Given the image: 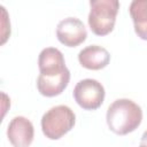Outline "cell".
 <instances>
[{
    "mask_svg": "<svg viewBox=\"0 0 147 147\" xmlns=\"http://www.w3.org/2000/svg\"><path fill=\"white\" fill-rule=\"evenodd\" d=\"M134 31L139 38L147 40V0H133L129 8Z\"/></svg>",
    "mask_w": 147,
    "mask_h": 147,
    "instance_id": "10",
    "label": "cell"
},
{
    "mask_svg": "<svg viewBox=\"0 0 147 147\" xmlns=\"http://www.w3.org/2000/svg\"><path fill=\"white\" fill-rule=\"evenodd\" d=\"M106 119L110 131L118 136H125L140 125L142 110L130 99H117L108 107Z\"/></svg>",
    "mask_w": 147,
    "mask_h": 147,
    "instance_id": "1",
    "label": "cell"
},
{
    "mask_svg": "<svg viewBox=\"0 0 147 147\" xmlns=\"http://www.w3.org/2000/svg\"><path fill=\"white\" fill-rule=\"evenodd\" d=\"M7 137L14 147H29L34 137L33 125L26 117L16 116L8 124Z\"/></svg>",
    "mask_w": 147,
    "mask_h": 147,
    "instance_id": "6",
    "label": "cell"
},
{
    "mask_svg": "<svg viewBox=\"0 0 147 147\" xmlns=\"http://www.w3.org/2000/svg\"><path fill=\"white\" fill-rule=\"evenodd\" d=\"M76 122L75 113L64 105L48 109L41 117V130L46 138L57 140L69 132Z\"/></svg>",
    "mask_w": 147,
    "mask_h": 147,
    "instance_id": "3",
    "label": "cell"
},
{
    "mask_svg": "<svg viewBox=\"0 0 147 147\" xmlns=\"http://www.w3.org/2000/svg\"><path fill=\"white\" fill-rule=\"evenodd\" d=\"M78 61L88 70H100L109 64L110 54L105 47L90 45L78 53Z\"/></svg>",
    "mask_w": 147,
    "mask_h": 147,
    "instance_id": "8",
    "label": "cell"
},
{
    "mask_svg": "<svg viewBox=\"0 0 147 147\" xmlns=\"http://www.w3.org/2000/svg\"><path fill=\"white\" fill-rule=\"evenodd\" d=\"M90 6L87 21L91 31L96 36L110 33L115 26L119 2L117 0H91Z\"/></svg>",
    "mask_w": 147,
    "mask_h": 147,
    "instance_id": "2",
    "label": "cell"
},
{
    "mask_svg": "<svg viewBox=\"0 0 147 147\" xmlns=\"http://www.w3.org/2000/svg\"><path fill=\"white\" fill-rule=\"evenodd\" d=\"M140 146H144V147H147V131L144 132L142 137H141V140H140Z\"/></svg>",
    "mask_w": 147,
    "mask_h": 147,
    "instance_id": "11",
    "label": "cell"
},
{
    "mask_svg": "<svg viewBox=\"0 0 147 147\" xmlns=\"http://www.w3.org/2000/svg\"><path fill=\"white\" fill-rule=\"evenodd\" d=\"M70 80V71L67 68L62 72L42 75L40 74L37 79V88L40 94L52 98L61 94L68 86Z\"/></svg>",
    "mask_w": 147,
    "mask_h": 147,
    "instance_id": "7",
    "label": "cell"
},
{
    "mask_svg": "<svg viewBox=\"0 0 147 147\" xmlns=\"http://www.w3.org/2000/svg\"><path fill=\"white\" fill-rule=\"evenodd\" d=\"M38 67L42 75L59 74L67 69L62 52L55 47H46L40 52Z\"/></svg>",
    "mask_w": 147,
    "mask_h": 147,
    "instance_id": "9",
    "label": "cell"
},
{
    "mask_svg": "<svg viewBox=\"0 0 147 147\" xmlns=\"http://www.w3.org/2000/svg\"><path fill=\"white\" fill-rule=\"evenodd\" d=\"M56 37L61 44L68 47H76L85 41L87 31L83 22L77 17H67L59 22Z\"/></svg>",
    "mask_w": 147,
    "mask_h": 147,
    "instance_id": "5",
    "label": "cell"
},
{
    "mask_svg": "<svg viewBox=\"0 0 147 147\" xmlns=\"http://www.w3.org/2000/svg\"><path fill=\"white\" fill-rule=\"evenodd\" d=\"M139 147H144V146H139Z\"/></svg>",
    "mask_w": 147,
    "mask_h": 147,
    "instance_id": "12",
    "label": "cell"
},
{
    "mask_svg": "<svg viewBox=\"0 0 147 147\" xmlns=\"http://www.w3.org/2000/svg\"><path fill=\"white\" fill-rule=\"evenodd\" d=\"M75 101L85 110L98 109L105 100V87L95 79L86 78L79 80L74 88Z\"/></svg>",
    "mask_w": 147,
    "mask_h": 147,
    "instance_id": "4",
    "label": "cell"
}]
</instances>
